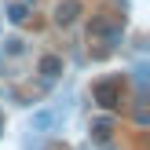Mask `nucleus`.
Segmentation results:
<instances>
[{
  "label": "nucleus",
  "instance_id": "1",
  "mask_svg": "<svg viewBox=\"0 0 150 150\" xmlns=\"http://www.w3.org/2000/svg\"><path fill=\"white\" fill-rule=\"evenodd\" d=\"M92 95L103 110H117V106H125V81L121 77H103V81H95Z\"/></svg>",
  "mask_w": 150,
  "mask_h": 150
},
{
  "label": "nucleus",
  "instance_id": "2",
  "mask_svg": "<svg viewBox=\"0 0 150 150\" xmlns=\"http://www.w3.org/2000/svg\"><path fill=\"white\" fill-rule=\"evenodd\" d=\"M81 11H84L81 0H59L55 4V26H73L81 18Z\"/></svg>",
  "mask_w": 150,
  "mask_h": 150
},
{
  "label": "nucleus",
  "instance_id": "3",
  "mask_svg": "<svg viewBox=\"0 0 150 150\" xmlns=\"http://www.w3.org/2000/svg\"><path fill=\"white\" fill-rule=\"evenodd\" d=\"M114 128H117V125H114L110 114L95 117V121H92V139H95V143H110V139H114Z\"/></svg>",
  "mask_w": 150,
  "mask_h": 150
},
{
  "label": "nucleus",
  "instance_id": "4",
  "mask_svg": "<svg viewBox=\"0 0 150 150\" xmlns=\"http://www.w3.org/2000/svg\"><path fill=\"white\" fill-rule=\"evenodd\" d=\"M37 73H40L44 81L62 77V59H59V55H40V62H37Z\"/></svg>",
  "mask_w": 150,
  "mask_h": 150
},
{
  "label": "nucleus",
  "instance_id": "5",
  "mask_svg": "<svg viewBox=\"0 0 150 150\" xmlns=\"http://www.w3.org/2000/svg\"><path fill=\"white\" fill-rule=\"evenodd\" d=\"M59 121V110H37L33 121H29V132H51Z\"/></svg>",
  "mask_w": 150,
  "mask_h": 150
},
{
  "label": "nucleus",
  "instance_id": "6",
  "mask_svg": "<svg viewBox=\"0 0 150 150\" xmlns=\"http://www.w3.org/2000/svg\"><path fill=\"white\" fill-rule=\"evenodd\" d=\"M22 51H26V40H22V37H7V40H4V55L18 59Z\"/></svg>",
  "mask_w": 150,
  "mask_h": 150
},
{
  "label": "nucleus",
  "instance_id": "7",
  "mask_svg": "<svg viewBox=\"0 0 150 150\" xmlns=\"http://www.w3.org/2000/svg\"><path fill=\"white\" fill-rule=\"evenodd\" d=\"M7 18H11L15 26H22V22L29 18V7L26 4H11V7H7Z\"/></svg>",
  "mask_w": 150,
  "mask_h": 150
},
{
  "label": "nucleus",
  "instance_id": "8",
  "mask_svg": "<svg viewBox=\"0 0 150 150\" xmlns=\"http://www.w3.org/2000/svg\"><path fill=\"white\" fill-rule=\"evenodd\" d=\"M0 132H4V114H0Z\"/></svg>",
  "mask_w": 150,
  "mask_h": 150
}]
</instances>
